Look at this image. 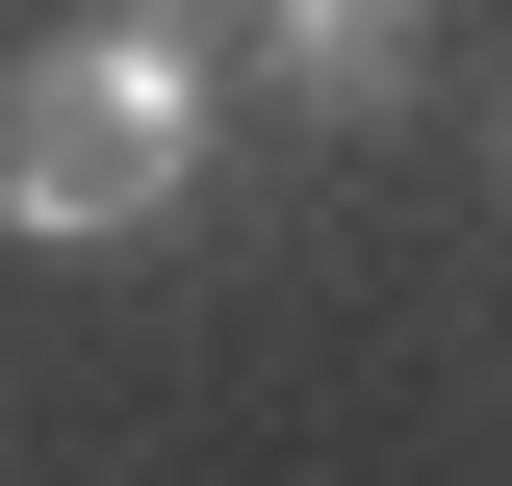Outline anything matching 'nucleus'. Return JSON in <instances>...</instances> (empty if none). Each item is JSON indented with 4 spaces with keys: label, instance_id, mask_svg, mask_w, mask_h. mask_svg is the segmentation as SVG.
<instances>
[{
    "label": "nucleus",
    "instance_id": "1",
    "mask_svg": "<svg viewBox=\"0 0 512 486\" xmlns=\"http://www.w3.org/2000/svg\"><path fill=\"white\" fill-rule=\"evenodd\" d=\"M205 128H231V77H205V26H154V0H103V26H52V52L0 77V231H180L205 205Z\"/></svg>",
    "mask_w": 512,
    "mask_h": 486
},
{
    "label": "nucleus",
    "instance_id": "3",
    "mask_svg": "<svg viewBox=\"0 0 512 486\" xmlns=\"http://www.w3.org/2000/svg\"><path fill=\"white\" fill-rule=\"evenodd\" d=\"M154 26H205V0H154Z\"/></svg>",
    "mask_w": 512,
    "mask_h": 486
},
{
    "label": "nucleus",
    "instance_id": "2",
    "mask_svg": "<svg viewBox=\"0 0 512 486\" xmlns=\"http://www.w3.org/2000/svg\"><path fill=\"white\" fill-rule=\"evenodd\" d=\"M231 26H256V77H282L308 128H384L410 52H436V0H231Z\"/></svg>",
    "mask_w": 512,
    "mask_h": 486
}]
</instances>
